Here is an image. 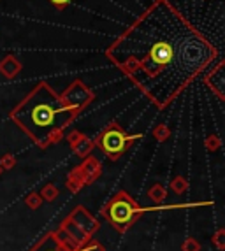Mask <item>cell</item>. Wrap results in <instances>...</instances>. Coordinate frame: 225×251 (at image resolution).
<instances>
[{"mask_svg":"<svg viewBox=\"0 0 225 251\" xmlns=\"http://www.w3.org/2000/svg\"><path fill=\"white\" fill-rule=\"evenodd\" d=\"M181 251H200V243L196 237H188L181 244Z\"/></svg>","mask_w":225,"mask_h":251,"instance_id":"ac0fdd59","label":"cell"},{"mask_svg":"<svg viewBox=\"0 0 225 251\" xmlns=\"http://www.w3.org/2000/svg\"><path fill=\"white\" fill-rule=\"evenodd\" d=\"M171 190L174 193H178V195H183L188 190V181L185 179L183 176H176L174 179L171 181Z\"/></svg>","mask_w":225,"mask_h":251,"instance_id":"5bb4252c","label":"cell"},{"mask_svg":"<svg viewBox=\"0 0 225 251\" xmlns=\"http://www.w3.org/2000/svg\"><path fill=\"white\" fill-rule=\"evenodd\" d=\"M14 167H16V158H14V155L7 153V155H4L0 158V169H2V171H11V169H14Z\"/></svg>","mask_w":225,"mask_h":251,"instance_id":"e0dca14e","label":"cell"},{"mask_svg":"<svg viewBox=\"0 0 225 251\" xmlns=\"http://www.w3.org/2000/svg\"><path fill=\"white\" fill-rule=\"evenodd\" d=\"M81 135H83V134H81L80 130H72L71 134L67 135V143H69V144H74L76 141H78V139L81 137Z\"/></svg>","mask_w":225,"mask_h":251,"instance_id":"603a6c76","label":"cell"},{"mask_svg":"<svg viewBox=\"0 0 225 251\" xmlns=\"http://www.w3.org/2000/svg\"><path fill=\"white\" fill-rule=\"evenodd\" d=\"M213 243L217 246V250L224 251L225 250V228H218L213 235Z\"/></svg>","mask_w":225,"mask_h":251,"instance_id":"ffe728a7","label":"cell"},{"mask_svg":"<svg viewBox=\"0 0 225 251\" xmlns=\"http://www.w3.org/2000/svg\"><path fill=\"white\" fill-rule=\"evenodd\" d=\"M65 220H69L72 225L78 226V228H80L84 235H88V237H93V234L99 232V228H100V223L97 222L92 214L88 213V209H84V207H81V205L80 207H76Z\"/></svg>","mask_w":225,"mask_h":251,"instance_id":"8992f818","label":"cell"},{"mask_svg":"<svg viewBox=\"0 0 225 251\" xmlns=\"http://www.w3.org/2000/svg\"><path fill=\"white\" fill-rule=\"evenodd\" d=\"M21 69H23V65L14 54H5L4 58L0 60V74L7 79H14L21 72Z\"/></svg>","mask_w":225,"mask_h":251,"instance_id":"9c48e42d","label":"cell"},{"mask_svg":"<svg viewBox=\"0 0 225 251\" xmlns=\"http://www.w3.org/2000/svg\"><path fill=\"white\" fill-rule=\"evenodd\" d=\"M80 111L67 107L48 83H37L35 88L13 109L11 120L20 126L39 148L46 150L60 143L63 132Z\"/></svg>","mask_w":225,"mask_h":251,"instance_id":"7a4b0ae2","label":"cell"},{"mask_svg":"<svg viewBox=\"0 0 225 251\" xmlns=\"http://www.w3.org/2000/svg\"><path fill=\"white\" fill-rule=\"evenodd\" d=\"M25 204H27V207H28V209L35 211V209H39V207L42 205V197L39 195V193L32 192V193H28V195L25 197Z\"/></svg>","mask_w":225,"mask_h":251,"instance_id":"9a60e30c","label":"cell"},{"mask_svg":"<svg viewBox=\"0 0 225 251\" xmlns=\"http://www.w3.org/2000/svg\"><path fill=\"white\" fill-rule=\"evenodd\" d=\"M106 56L162 109L215 62L218 51L169 0H155Z\"/></svg>","mask_w":225,"mask_h":251,"instance_id":"6da1fadb","label":"cell"},{"mask_svg":"<svg viewBox=\"0 0 225 251\" xmlns=\"http://www.w3.org/2000/svg\"><path fill=\"white\" fill-rule=\"evenodd\" d=\"M65 186H67V190H69L71 193H78L84 186V181H83V176H81L80 167H74L71 172H69Z\"/></svg>","mask_w":225,"mask_h":251,"instance_id":"8fae6325","label":"cell"},{"mask_svg":"<svg viewBox=\"0 0 225 251\" xmlns=\"http://www.w3.org/2000/svg\"><path fill=\"white\" fill-rule=\"evenodd\" d=\"M138 202L134 201L127 192H118L102 209V216L111 223V226L120 234H125L138 218L144 213Z\"/></svg>","mask_w":225,"mask_h":251,"instance_id":"3957f363","label":"cell"},{"mask_svg":"<svg viewBox=\"0 0 225 251\" xmlns=\"http://www.w3.org/2000/svg\"><path fill=\"white\" fill-rule=\"evenodd\" d=\"M206 148H208V150H211V151H215V150H218V148H220V141H218L217 135H209V137L206 139Z\"/></svg>","mask_w":225,"mask_h":251,"instance_id":"44dd1931","label":"cell"},{"mask_svg":"<svg viewBox=\"0 0 225 251\" xmlns=\"http://www.w3.org/2000/svg\"><path fill=\"white\" fill-rule=\"evenodd\" d=\"M71 148L74 151V155H78L80 158H86L93 151V148H95V143H93L92 139H88L86 135H81L74 144H71Z\"/></svg>","mask_w":225,"mask_h":251,"instance_id":"30bf717a","label":"cell"},{"mask_svg":"<svg viewBox=\"0 0 225 251\" xmlns=\"http://www.w3.org/2000/svg\"><path fill=\"white\" fill-rule=\"evenodd\" d=\"M60 99H62V102L67 107L76 109V111L81 113V111H84L88 105L92 104L95 95H93V92L88 88L83 81L76 79L60 93Z\"/></svg>","mask_w":225,"mask_h":251,"instance_id":"5b68a950","label":"cell"},{"mask_svg":"<svg viewBox=\"0 0 225 251\" xmlns=\"http://www.w3.org/2000/svg\"><path fill=\"white\" fill-rule=\"evenodd\" d=\"M83 251H106V248H104V244L99 243L97 239L90 237L86 243L83 244Z\"/></svg>","mask_w":225,"mask_h":251,"instance_id":"d6986e66","label":"cell"},{"mask_svg":"<svg viewBox=\"0 0 225 251\" xmlns=\"http://www.w3.org/2000/svg\"><path fill=\"white\" fill-rule=\"evenodd\" d=\"M50 2H51V4L55 5V7L58 9V11H62V9H65L67 5L71 4L72 0H50Z\"/></svg>","mask_w":225,"mask_h":251,"instance_id":"7402d4cb","label":"cell"},{"mask_svg":"<svg viewBox=\"0 0 225 251\" xmlns=\"http://www.w3.org/2000/svg\"><path fill=\"white\" fill-rule=\"evenodd\" d=\"M0 174H2V169H0Z\"/></svg>","mask_w":225,"mask_h":251,"instance_id":"cb8c5ba5","label":"cell"},{"mask_svg":"<svg viewBox=\"0 0 225 251\" xmlns=\"http://www.w3.org/2000/svg\"><path fill=\"white\" fill-rule=\"evenodd\" d=\"M148 197H150L155 204H162V202L166 201V197H167L166 186H164V184H160V183H155L153 186L148 190Z\"/></svg>","mask_w":225,"mask_h":251,"instance_id":"7c38bea8","label":"cell"},{"mask_svg":"<svg viewBox=\"0 0 225 251\" xmlns=\"http://www.w3.org/2000/svg\"><path fill=\"white\" fill-rule=\"evenodd\" d=\"M153 137L157 139L159 143H164V141H167V139L171 137V130H169V126H166V125L155 126V130H153Z\"/></svg>","mask_w":225,"mask_h":251,"instance_id":"2e32d148","label":"cell"},{"mask_svg":"<svg viewBox=\"0 0 225 251\" xmlns=\"http://www.w3.org/2000/svg\"><path fill=\"white\" fill-rule=\"evenodd\" d=\"M78 167H80V171H81L84 184L95 183L100 177V174H102V165H100L99 160L92 155H88L86 158H84V162L81 163V165H78Z\"/></svg>","mask_w":225,"mask_h":251,"instance_id":"ba28073f","label":"cell"},{"mask_svg":"<svg viewBox=\"0 0 225 251\" xmlns=\"http://www.w3.org/2000/svg\"><path fill=\"white\" fill-rule=\"evenodd\" d=\"M138 139H141L139 134L127 135L125 130L121 128L118 123H111V125H108L102 130V134L97 137L95 144L104 151L109 160H118L125 153L127 148L132 146Z\"/></svg>","mask_w":225,"mask_h":251,"instance_id":"277c9868","label":"cell"},{"mask_svg":"<svg viewBox=\"0 0 225 251\" xmlns=\"http://www.w3.org/2000/svg\"><path fill=\"white\" fill-rule=\"evenodd\" d=\"M39 195L42 197V201L53 202V201H56V199H58L60 192L53 183H48V184H44V186H42V190H41V193H39Z\"/></svg>","mask_w":225,"mask_h":251,"instance_id":"4fadbf2b","label":"cell"},{"mask_svg":"<svg viewBox=\"0 0 225 251\" xmlns=\"http://www.w3.org/2000/svg\"><path fill=\"white\" fill-rule=\"evenodd\" d=\"M28 251H72L56 237L55 232H46Z\"/></svg>","mask_w":225,"mask_h":251,"instance_id":"52a82bcc","label":"cell"}]
</instances>
